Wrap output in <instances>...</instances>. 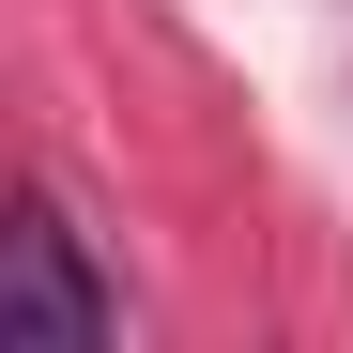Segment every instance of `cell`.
<instances>
[{"instance_id":"obj_1","label":"cell","mask_w":353,"mask_h":353,"mask_svg":"<svg viewBox=\"0 0 353 353\" xmlns=\"http://www.w3.org/2000/svg\"><path fill=\"white\" fill-rule=\"evenodd\" d=\"M0 307H16V323H46V338H123V292L77 261V215H62V200L16 230V276H0Z\"/></svg>"}]
</instances>
